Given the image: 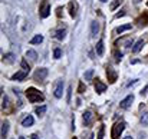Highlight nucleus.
I'll return each mask as SVG.
<instances>
[{"label": "nucleus", "mask_w": 148, "mask_h": 139, "mask_svg": "<svg viewBox=\"0 0 148 139\" xmlns=\"http://www.w3.org/2000/svg\"><path fill=\"white\" fill-rule=\"evenodd\" d=\"M144 43H145V40H144V39H140V40H138V42L134 45V47H132V52H134V53H138V52L143 49Z\"/></svg>", "instance_id": "17"}, {"label": "nucleus", "mask_w": 148, "mask_h": 139, "mask_svg": "<svg viewBox=\"0 0 148 139\" xmlns=\"http://www.w3.org/2000/svg\"><path fill=\"white\" fill-rule=\"evenodd\" d=\"M92 76H94V70H92V69H89V70L85 73V80H91V79H92Z\"/></svg>", "instance_id": "30"}, {"label": "nucleus", "mask_w": 148, "mask_h": 139, "mask_svg": "<svg viewBox=\"0 0 148 139\" xmlns=\"http://www.w3.org/2000/svg\"><path fill=\"white\" fill-rule=\"evenodd\" d=\"M65 36H66V30H65V29H59V30L55 32V37H56L58 40H63Z\"/></svg>", "instance_id": "18"}, {"label": "nucleus", "mask_w": 148, "mask_h": 139, "mask_svg": "<svg viewBox=\"0 0 148 139\" xmlns=\"http://www.w3.org/2000/svg\"><path fill=\"white\" fill-rule=\"evenodd\" d=\"M46 76H48V69H45V67H43V69H39V70L35 73V80H36V82H42Z\"/></svg>", "instance_id": "11"}, {"label": "nucleus", "mask_w": 148, "mask_h": 139, "mask_svg": "<svg viewBox=\"0 0 148 139\" xmlns=\"http://www.w3.org/2000/svg\"><path fill=\"white\" fill-rule=\"evenodd\" d=\"M60 55H62V50H60L59 47H56V49L53 50V56H55V59H59Z\"/></svg>", "instance_id": "31"}, {"label": "nucleus", "mask_w": 148, "mask_h": 139, "mask_svg": "<svg viewBox=\"0 0 148 139\" xmlns=\"http://www.w3.org/2000/svg\"><path fill=\"white\" fill-rule=\"evenodd\" d=\"M122 1H124V0H114V1L111 3L109 9H111V10H115V9H116L118 6H121V4H122Z\"/></svg>", "instance_id": "26"}, {"label": "nucleus", "mask_w": 148, "mask_h": 139, "mask_svg": "<svg viewBox=\"0 0 148 139\" xmlns=\"http://www.w3.org/2000/svg\"><path fill=\"white\" fill-rule=\"evenodd\" d=\"M72 139H78V138H75V136H73V138H72Z\"/></svg>", "instance_id": "41"}, {"label": "nucleus", "mask_w": 148, "mask_h": 139, "mask_svg": "<svg viewBox=\"0 0 148 139\" xmlns=\"http://www.w3.org/2000/svg\"><path fill=\"white\" fill-rule=\"evenodd\" d=\"M124 129H125V122H122V121L115 122L114 126H112V129H111V138L112 139H119L121 134L124 132Z\"/></svg>", "instance_id": "2"}, {"label": "nucleus", "mask_w": 148, "mask_h": 139, "mask_svg": "<svg viewBox=\"0 0 148 139\" xmlns=\"http://www.w3.org/2000/svg\"><path fill=\"white\" fill-rule=\"evenodd\" d=\"M134 1H135V3H140V1H143V0H134Z\"/></svg>", "instance_id": "38"}, {"label": "nucleus", "mask_w": 148, "mask_h": 139, "mask_svg": "<svg viewBox=\"0 0 148 139\" xmlns=\"http://www.w3.org/2000/svg\"><path fill=\"white\" fill-rule=\"evenodd\" d=\"M124 139H134V138H132V136H125Z\"/></svg>", "instance_id": "37"}, {"label": "nucleus", "mask_w": 148, "mask_h": 139, "mask_svg": "<svg viewBox=\"0 0 148 139\" xmlns=\"http://www.w3.org/2000/svg\"><path fill=\"white\" fill-rule=\"evenodd\" d=\"M85 89H86V86L84 85V82H79V86H78V92H79V93H84V92H85Z\"/></svg>", "instance_id": "32"}, {"label": "nucleus", "mask_w": 148, "mask_h": 139, "mask_svg": "<svg viewBox=\"0 0 148 139\" xmlns=\"http://www.w3.org/2000/svg\"><path fill=\"white\" fill-rule=\"evenodd\" d=\"M71 93H72V86H69V89H68V97H66L68 103H71Z\"/></svg>", "instance_id": "34"}, {"label": "nucleus", "mask_w": 148, "mask_h": 139, "mask_svg": "<svg viewBox=\"0 0 148 139\" xmlns=\"http://www.w3.org/2000/svg\"><path fill=\"white\" fill-rule=\"evenodd\" d=\"M131 29V25H122V26H119L115 32L118 33V35H121V33H124V32H127V30H130Z\"/></svg>", "instance_id": "21"}, {"label": "nucleus", "mask_w": 148, "mask_h": 139, "mask_svg": "<svg viewBox=\"0 0 148 139\" xmlns=\"http://www.w3.org/2000/svg\"><path fill=\"white\" fill-rule=\"evenodd\" d=\"M122 56H124L122 52H118V50L114 52V57H115V62H116V63H119V62L122 60Z\"/></svg>", "instance_id": "25"}, {"label": "nucleus", "mask_w": 148, "mask_h": 139, "mask_svg": "<svg viewBox=\"0 0 148 139\" xmlns=\"http://www.w3.org/2000/svg\"><path fill=\"white\" fill-rule=\"evenodd\" d=\"M137 22L140 23V26H147L148 25V12H144V13H143V16H141Z\"/></svg>", "instance_id": "16"}, {"label": "nucleus", "mask_w": 148, "mask_h": 139, "mask_svg": "<svg viewBox=\"0 0 148 139\" xmlns=\"http://www.w3.org/2000/svg\"><path fill=\"white\" fill-rule=\"evenodd\" d=\"M39 14H40L42 19H46L50 14V3L48 0H43V1H42V4H40V7H39Z\"/></svg>", "instance_id": "3"}, {"label": "nucleus", "mask_w": 148, "mask_h": 139, "mask_svg": "<svg viewBox=\"0 0 148 139\" xmlns=\"http://www.w3.org/2000/svg\"><path fill=\"white\" fill-rule=\"evenodd\" d=\"M7 132H9V122L7 121H3L1 122V138L3 139L7 136Z\"/></svg>", "instance_id": "14"}, {"label": "nucleus", "mask_w": 148, "mask_h": 139, "mask_svg": "<svg viewBox=\"0 0 148 139\" xmlns=\"http://www.w3.org/2000/svg\"><path fill=\"white\" fill-rule=\"evenodd\" d=\"M29 72L30 70H26V69H22V70H19V72H16L13 76H12V80H19V82H22V80H25L26 78H27V75H29Z\"/></svg>", "instance_id": "5"}, {"label": "nucleus", "mask_w": 148, "mask_h": 139, "mask_svg": "<svg viewBox=\"0 0 148 139\" xmlns=\"http://www.w3.org/2000/svg\"><path fill=\"white\" fill-rule=\"evenodd\" d=\"M33 122H35V119H33V116L32 115H27L23 121H22V126H25V128H29V126H32L33 125Z\"/></svg>", "instance_id": "13"}, {"label": "nucleus", "mask_w": 148, "mask_h": 139, "mask_svg": "<svg viewBox=\"0 0 148 139\" xmlns=\"http://www.w3.org/2000/svg\"><path fill=\"white\" fill-rule=\"evenodd\" d=\"M103 134H105V126H103V125H101V128H99V132H98V136H97V139H102V138H103Z\"/></svg>", "instance_id": "29"}, {"label": "nucleus", "mask_w": 148, "mask_h": 139, "mask_svg": "<svg viewBox=\"0 0 148 139\" xmlns=\"http://www.w3.org/2000/svg\"><path fill=\"white\" fill-rule=\"evenodd\" d=\"M132 102H134V95H128L125 99H122L119 102V108L121 109H130L131 105H132Z\"/></svg>", "instance_id": "6"}, {"label": "nucleus", "mask_w": 148, "mask_h": 139, "mask_svg": "<svg viewBox=\"0 0 148 139\" xmlns=\"http://www.w3.org/2000/svg\"><path fill=\"white\" fill-rule=\"evenodd\" d=\"M26 57H29L30 60H33V62H35V60H36V57H38V53H36L35 50H27V52H26Z\"/></svg>", "instance_id": "23"}, {"label": "nucleus", "mask_w": 148, "mask_h": 139, "mask_svg": "<svg viewBox=\"0 0 148 139\" xmlns=\"http://www.w3.org/2000/svg\"><path fill=\"white\" fill-rule=\"evenodd\" d=\"M42 42H43V36H42V35H36V36L30 40L32 45H38V43H42Z\"/></svg>", "instance_id": "22"}, {"label": "nucleus", "mask_w": 148, "mask_h": 139, "mask_svg": "<svg viewBox=\"0 0 148 139\" xmlns=\"http://www.w3.org/2000/svg\"><path fill=\"white\" fill-rule=\"evenodd\" d=\"M9 106H10V100H9V97L4 95L3 99H1V108H3V109H7Z\"/></svg>", "instance_id": "24"}, {"label": "nucleus", "mask_w": 148, "mask_h": 139, "mask_svg": "<svg viewBox=\"0 0 148 139\" xmlns=\"http://www.w3.org/2000/svg\"><path fill=\"white\" fill-rule=\"evenodd\" d=\"M98 32H99V23L98 22H92V25H91V36L95 37L98 35Z\"/></svg>", "instance_id": "15"}, {"label": "nucleus", "mask_w": 148, "mask_h": 139, "mask_svg": "<svg viewBox=\"0 0 148 139\" xmlns=\"http://www.w3.org/2000/svg\"><path fill=\"white\" fill-rule=\"evenodd\" d=\"M46 109H48V108H46L45 105H43V106H40V108H36V113L40 116V115H43V113L46 112Z\"/></svg>", "instance_id": "28"}, {"label": "nucleus", "mask_w": 148, "mask_h": 139, "mask_svg": "<svg viewBox=\"0 0 148 139\" xmlns=\"http://www.w3.org/2000/svg\"><path fill=\"white\" fill-rule=\"evenodd\" d=\"M19 139H25V136H20V138H19Z\"/></svg>", "instance_id": "40"}, {"label": "nucleus", "mask_w": 148, "mask_h": 139, "mask_svg": "<svg viewBox=\"0 0 148 139\" xmlns=\"http://www.w3.org/2000/svg\"><path fill=\"white\" fill-rule=\"evenodd\" d=\"M101 1H102V3H106V1H108V0H101Z\"/></svg>", "instance_id": "39"}, {"label": "nucleus", "mask_w": 148, "mask_h": 139, "mask_svg": "<svg viewBox=\"0 0 148 139\" xmlns=\"http://www.w3.org/2000/svg\"><path fill=\"white\" fill-rule=\"evenodd\" d=\"M106 78H108L109 83H115L116 79H118V73L112 67H106Z\"/></svg>", "instance_id": "9"}, {"label": "nucleus", "mask_w": 148, "mask_h": 139, "mask_svg": "<svg viewBox=\"0 0 148 139\" xmlns=\"http://www.w3.org/2000/svg\"><path fill=\"white\" fill-rule=\"evenodd\" d=\"M82 119H84V125L85 126H89L92 123V121H94V113L91 110H85L84 115H82Z\"/></svg>", "instance_id": "10"}, {"label": "nucleus", "mask_w": 148, "mask_h": 139, "mask_svg": "<svg viewBox=\"0 0 148 139\" xmlns=\"http://www.w3.org/2000/svg\"><path fill=\"white\" fill-rule=\"evenodd\" d=\"M141 123H143L144 126L148 125V112H144V113L141 115Z\"/></svg>", "instance_id": "27"}, {"label": "nucleus", "mask_w": 148, "mask_h": 139, "mask_svg": "<svg viewBox=\"0 0 148 139\" xmlns=\"http://www.w3.org/2000/svg\"><path fill=\"white\" fill-rule=\"evenodd\" d=\"M94 86H95L97 93H103L105 91H106V85H105V83H102L99 79H94Z\"/></svg>", "instance_id": "12"}, {"label": "nucleus", "mask_w": 148, "mask_h": 139, "mask_svg": "<svg viewBox=\"0 0 148 139\" xmlns=\"http://www.w3.org/2000/svg\"><path fill=\"white\" fill-rule=\"evenodd\" d=\"M26 97L30 103H38V102H43L45 96L42 95V92H39L35 88H27L26 89Z\"/></svg>", "instance_id": "1"}, {"label": "nucleus", "mask_w": 148, "mask_h": 139, "mask_svg": "<svg viewBox=\"0 0 148 139\" xmlns=\"http://www.w3.org/2000/svg\"><path fill=\"white\" fill-rule=\"evenodd\" d=\"M124 14H125V13H124V12H121V13H118V14H116V16H115V17H122V16H124Z\"/></svg>", "instance_id": "35"}, {"label": "nucleus", "mask_w": 148, "mask_h": 139, "mask_svg": "<svg viewBox=\"0 0 148 139\" xmlns=\"http://www.w3.org/2000/svg\"><path fill=\"white\" fill-rule=\"evenodd\" d=\"M20 65H22V69H26V70H30V67H29V65H27V62H26V59H23V60L20 62Z\"/></svg>", "instance_id": "33"}, {"label": "nucleus", "mask_w": 148, "mask_h": 139, "mask_svg": "<svg viewBox=\"0 0 148 139\" xmlns=\"http://www.w3.org/2000/svg\"><path fill=\"white\" fill-rule=\"evenodd\" d=\"M132 37H130V36H125V37H122V39H119V40H116L115 42V46H124V47H130L132 46Z\"/></svg>", "instance_id": "7"}, {"label": "nucleus", "mask_w": 148, "mask_h": 139, "mask_svg": "<svg viewBox=\"0 0 148 139\" xmlns=\"http://www.w3.org/2000/svg\"><path fill=\"white\" fill-rule=\"evenodd\" d=\"M13 60H14V55H13V53H6V55H3V62L12 63Z\"/></svg>", "instance_id": "20"}, {"label": "nucleus", "mask_w": 148, "mask_h": 139, "mask_svg": "<svg viewBox=\"0 0 148 139\" xmlns=\"http://www.w3.org/2000/svg\"><path fill=\"white\" fill-rule=\"evenodd\" d=\"M53 95H55V97H62V95H63V80L62 79H58L56 82H55V88H53Z\"/></svg>", "instance_id": "4"}, {"label": "nucleus", "mask_w": 148, "mask_h": 139, "mask_svg": "<svg viewBox=\"0 0 148 139\" xmlns=\"http://www.w3.org/2000/svg\"><path fill=\"white\" fill-rule=\"evenodd\" d=\"M95 50H97V55H98V56H102V55H103V42H102V40H99L98 43H97Z\"/></svg>", "instance_id": "19"}, {"label": "nucleus", "mask_w": 148, "mask_h": 139, "mask_svg": "<svg viewBox=\"0 0 148 139\" xmlns=\"http://www.w3.org/2000/svg\"><path fill=\"white\" fill-rule=\"evenodd\" d=\"M30 139H38V135H36V134H33V135L30 136Z\"/></svg>", "instance_id": "36"}, {"label": "nucleus", "mask_w": 148, "mask_h": 139, "mask_svg": "<svg viewBox=\"0 0 148 139\" xmlns=\"http://www.w3.org/2000/svg\"><path fill=\"white\" fill-rule=\"evenodd\" d=\"M68 7H69V14H71V17H76V14H78V9H79L78 1H76V0H71L69 4H68Z\"/></svg>", "instance_id": "8"}]
</instances>
